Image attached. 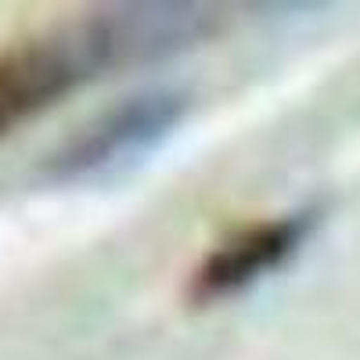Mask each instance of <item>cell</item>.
Masks as SVG:
<instances>
[{
    "mask_svg": "<svg viewBox=\"0 0 360 360\" xmlns=\"http://www.w3.org/2000/svg\"><path fill=\"white\" fill-rule=\"evenodd\" d=\"M321 224V209L303 205L281 217H263L234 227L209 249L188 278V299L195 307H217L252 292L295 259Z\"/></svg>",
    "mask_w": 360,
    "mask_h": 360,
    "instance_id": "3",
    "label": "cell"
},
{
    "mask_svg": "<svg viewBox=\"0 0 360 360\" xmlns=\"http://www.w3.org/2000/svg\"><path fill=\"white\" fill-rule=\"evenodd\" d=\"M217 29L198 4H134L83 15L0 47V141L108 69L173 54Z\"/></svg>",
    "mask_w": 360,
    "mask_h": 360,
    "instance_id": "1",
    "label": "cell"
},
{
    "mask_svg": "<svg viewBox=\"0 0 360 360\" xmlns=\"http://www.w3.org/2000/svg\"><path fill=\"white\" fill-rule=\"evenodd\" d=\"M184 112L188 98L176 90H141L123 98L58 148L47 159V176L54 184H86L127 173L180 127Z\"/></svg>",
    "mask_w": 360,
    "mask_h": 360,
    "instance_id": "2",
    "label": "cell"
}]
</instances>
